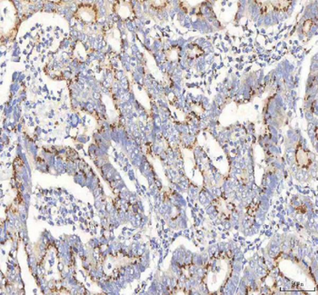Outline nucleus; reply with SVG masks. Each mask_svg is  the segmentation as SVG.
<instances>
[{
	"instance_id": "nucleus-1",
	"label": "nucleus",
	"mask_w": 318,
	"mask_h": 295,
	"mask_svg": "<svg viewBox=\"0 0 318 295\" xmlns=\"http://www.w3.org/2000/svg\"><path fill=\"white\" fill-rule=\"evenodd\" d=\"M291 2L290 1H276V2H271L270 5L277 11H286L288 7L290 6Z\"/></svg>"
},
{
	"instance_id": "nucleus-2",
	"label": "nucleus",
	"mask_w": 318,
	"mask_h": 295,
	"mask_svg": "<svg viewBox=\"0 0 318 295\" xmlns=\"http://www.w3.org/2000/svg\"><path fill=\"white\" fill-rule=\"evenodd\" d=\"M310 21L311 20H307L305 24H304V32H306V33H307V32H309V30H310V28L312 27V24L313 23H311L310 25H309V23H310Z\"/></svg>"
}]
</instances>
